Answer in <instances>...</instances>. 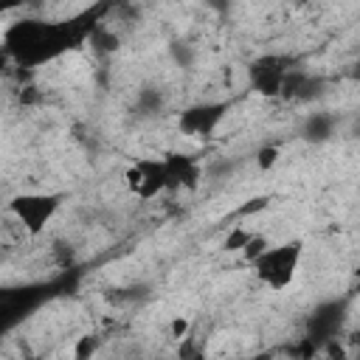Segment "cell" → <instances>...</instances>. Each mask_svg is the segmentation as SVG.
<instances>
[{"label": "cell", "instance_id": "6da1fadb", "mask_svg": "<svg viewBox=\"0 0 360 360\" xmlns=\"http://www.w3.org/2000/svg\"><path fill=\"white\" fill-rule=\"evenodd\" d=\"M298 262H301V245L298 242H287V245L270 248L253 267H256L259 281H264L270 290H284L292 281Z\"/></svg>", "mask_w": 360, "mask_h": 360}, {"label": "cell", "instance_id": "7a4b0ae2", "mask_svg": "<svg viewBox=\"0 0 360 360\" xmlns=\"http://www.w3.org/2000/svg\"><path fill=\"white\" fill-rule=\"evenodd\" d=\"M124 186H127V191L135 194L138 200H152V197H158L163 188L172 186L166 160H135V163L124 172Z\"/></svg>", "mask_w": 360, "mask_h": 360}, {"label": "cell", "instance_id": "3957f363", "mask_svg": "<svg viewBox=\"0 0 360 360\" xmlns=\"http://www.w3.org/2000/svg\"><path fill=\"white\" fill-rule=\"evenodd\" d=\"M56 208H59V200L53 194H20L14 202H8V211L22 222V228L31 236H37L51 222Z\"/></svg>", "mask_w": 360, "mask_h": 360}, {"label": "cell", "instance_id": "277c9868", "mask_svg": "<svg viewBox=\"0 0 360 360\" xmlns=\"http://www.w3.org/2000/svg\"><path fill=\"white\" fill-rule=\"evenodd\" d=\"M98 343H101V338L93 335V332L76 338V340H73V360H90V357L98 352Z\"/></svg>", "mask_w": 360, "mask_h": 360}, {"label": "cell", "instance_id": "5b68a950", "mask_svg": "<svg viewBox=\"0 0 360 360\" xmlns=\"http://www.w3.org/2000/svg\"><path fill=\"white\" fill-rule=\"evenodd\" d=\"M253 239V233L248 231V228H242V225H236L228 236H225V242H222V248L225 250H245L248 248V242Z\"/></svg>", "mask_w": 360, "mask_h": 360}, {"label": "cell", "instance_id": "8992f818", "mask_svg": "<svg viewBox=\"0 0 360 360\" xmlns=\"http://www.w3.org/2000/svg\"><path fill=\"white\" fill-rule=\"evenodd\" d=\"M188 329H191L188 318H174V321L169 323V338H172V340H186Z\"/></svg>", "mask_w": 360, "mask_h": 360}, {"label": "cell", "instance_id": "52a82bcc", "mask_svg": "<svg viewBox=\"0 0 360 360\" xmlns=\"http://www.w3.org/2000/svg\"><path fill=\"white\" fill-rule=\"evenodd\" d=\"M276 160H278V149H276V146H264V149L259 152V160H256V163H259V169H270Z\"/></svg>", "mask_w": 360, "mask_h": 360}, {"label": "cell", "instance_id": "ba28073f", "mask_svg": "<svg viewBox=\"0 0 360 360\" xmlns=\"http://www.w3.org/2000/svg\"><path fill=\"white\" fill-rule=\"evenodd\" d=\"M22 360H42V357H37V354H25Z\"/></svg>", "mask_w": 360, "mask_h": 360}]
</instances>
